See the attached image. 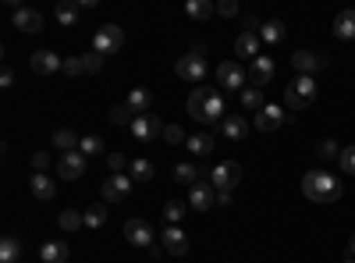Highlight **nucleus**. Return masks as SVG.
Masks as SVG:
<instances>
[{
  "instance_id": "obj_1",
  "label": "nucleus",
  "mask_w": 355,
  "mask_h": 263,
  "mask_svg": "<svg viewBox=\"0 0 355 263\" xmlns=\"http://www.w3.org/2000/svg\"><path fill=\"white\" fill-rule=\"evenodd\" d=\"M341 182L334 178L331 171H306L302 178V196L313 199V203H338L341 199Z\"/></svg>"
},
{
  "instance_id": "obj_2",
  "label": "nucleus",
  "mask_w": 355,
  "mask_h": 263,
  "mask_svg": "<svg viewBox=\"0 0 355 263\" xmlns=\"http://www.w3.org/2000/svg\"><path fill=\"white\" fill-rule=\"evenodd\" d=\"M313 100H316V78L313 75H299L291 85H284V107L291 114L295 110H306Z\"/></svg>"
},
{
  "instance_id": "obj_3",
  "label": "nucleus",
  "mask_w": 355,
  "mask_h": 263,
  "mask_svg": "<svg viewBox=\"0 0 355 263\" xmlns=\"http://www.w3.org/2000/svg\"><path fill=\"white\" fill-rule=\"evenodd\" d=\"M121 46H125V28L121 25H100L96 28V36H93V50L96 53L110 57V53H117Z\"/></svg>"
},
{
  "instance_id": "obj_4",
  "label": "nucleus",
  "mask_w": 355,
  "mask_h": 263,
  "mask_svg": "<svg viewBox=\"0 0 355 263\" xmlns=\"http://www.w3.org/2000/svg\"><path fill=\"white\" fill-rule=\"evenodd\" d=\"M125 239H128V246H135V249H153V246H157V231L150 228V221L132 217V221H125Z\"/></svg>"
},
{
  "instance_id": "obj_5",
  "label": "nucleus",
  "mask_w": 355,
  "mask_h": 263,
  "mask_svg": "<svg viewBox=\"0 0 355 263\" xmlns=\"http://www.w3.org/2000/svg\"><path fill=\"white\" fill-rule=\"evenodd\" d=\"M239 182H242V167L234 164V160H220L217 167H210V185L217 192H231Z\"/></svg>"
},
{
  "instance_id": "obj_6",
  "label": "nucleus",
  "mask_w": 355,
  "mask_h": 263,
  "mask_svg": "<svg viewBox=\"0 0 355 263\" xmlns=\"http://www.w3.org/2000/svg\"><path fill=\"white\" fill-rule=\"evenodd\" d=\"M174 75L182 78V82H192L199 85L206 78V61H202V53H185V57H178V65H174Z\"/></svg>"
},
{
  "instance_id": "obj_7",
  "label": "nucleus",
  "mask_w": 355,
  "mask_h": 263,
  "mask_svg": "<svg viewBox=\"0 0 355 263\" xmlns=\"http://www.w3.org/2000/svg\"><path fill=\"white\" fill-rule=\"evenodd\" d=\"M217 85L220 90H234V93H242L245 85H249V71L239 65V61H224L217 68Z\"/></svg>"
},
{
  "instance_id": "obj_8",
  "label": "nucleus",
  "mask_w": 355,
  "mask_h": 263,
  "mask_svg": "<svg viewBox=\"0 0 355 263\" xmlns=\"http://www.w3.org/2000/svg\"><path fill=\"white\" fill-rule=\"evenodd\" d=\"M128 132H132L139 142H153L157 135H164V125H160L157 114H139V118L128 125Z\"/></svg>"
},
{
  "instance_id": "obj_9",
  "label": "nucleus",
  "mask_w": 355,
  "mask_h": 263,
  "mask_svg": "<svg viewBox=\"0 0 355 263\" xmlns=\"http://www.w3.org/2000/svg\"><path fill=\"white\" fill-rule=\"evenodd\" d=\"M189 207L199 210V214L214 210V207H217V189H214L210 182H196V185L189 189Z\"/></svg>"
},
{
  "instance_id": "obj_10",
  "label": "nucleus",
  "mask_w": 355,
  "mask_h": 263,
  "mask_svg": "<svg viewBox=\"0 0 355 263\" xmlns=\"http://www.w3.org/2000/svg\"><path fill=\"white\" fill-rule=\"evenodd\" d=\"M100 192H103L107 203H121V199H128V196H132V174H125V171H121V174H110Z\"/></svg>"
},
{
  "instance_id": "obj_11",
  "label": "nucleus",
  "mask_w": 355,
  "mask_h": 263,
  "mask_svg": "<svg viewBox=\"0 0 355 263\" xmlns=\"http://www.w3.org/2000/svg\"><path fill=\"white\" fill-rule=\"evenodd\" d=\"M28 65H33L36 75H57V71H64V57H57L53 50H36L28 57Z\"/></svg>"
},
{
  "instance_id": "obj_12",
  "label": "nucleus",
  "mask_w": 355,
  "mask_h": 263,
  "mask_svg": "<svg viewBox=\"0 0 355 263\" xmlns=\"http://www.w3.org/2000/svg\"><path fill=\"white\" fill-rule=\"evenodd\" d=\"M160 242H164V249L171 253V256H189V235L178 224H167L164 231H160Z\"/></svg>"
},
{
  "instance_id": "obj_13",
  "label": "nucleus",
  "mask_w": 355,
  "mask_h": 263,
  "mask_svg": "<svg viewBox=\"0 0 355 263\" xmlns=\"http://www.w3.org/2000/svg\"><path fill=\"white\" fill-rule=\"evenodd\" d=\"M85 167H89V157H82L78 150H75V153H64L61 160H57V174H61L64 182H75V178H82V174H85Z\"/></svg>"
},
{
  "instance_id": "obj_14",
  "label": "nucleus",
  "mask_w": 355,
  "mask_h": 263,
  "mask_svg": "<svg viewBox=\"0 0 355 263\" xmlns=\"http://www.w3.org/2000/svg\"><path fill=\"white\" fill-rule=\"evenodd\" d=\"M291 65H295V71H299V75H313L320 68H327V57L316 53V50H295L291 53Z\"/></svg>"
},
{
  "instance_id": "obj_15",
  "label": "nucleus",
  "mask_w": 355,
  "mask_h": 263,
  "mask_svg": "<svg viewBox=\"0 0 355 263\" xmlns=\"http://www.w3.org/2000/svg\"><path fill=\"white\" fill-rule=\"evenodd\" d=\"M224 96H220V90H214V85H210V93H206V103H202V125H220L224 121Z\"/></svg>"
},
{
  "instance_id": "obj_16",
  "label": "nucleus",
  "mask_w": 355,
  "mask_h": 263,
  "mask_svg": "<svg viewBox=\"0 0 355 263\" xmlns=\"http://www.w3.org/2000/svg\"><path fill=\"white\" fill-rule=\"evenodd\" d=\"M274 78V57H266V53H259L256 61H249V85H263Z\"/></svg>"
},
{
  "instance_id": "obj_17",
  "label": "nucleus",
  "mask_w": 355,
  "mask_h": 263,
  "mask_svg": "<svg viewBox=\"0 0 355 263\" xmlns=\"http://www.w3.org/2000/svg\"><path fill=\"white\" fill-rule=\"evenodd\" d=\"M284 121H288V114H284L277 103H266V107L256 114V128H259V132H277Z\"/></svg>"
},
{
  "instance_id": "obj_18",
  "label": "nucleus",
  "mask_w": 355,
  "mask_h": 263,
  "mask_svg": "<svg viewBox=\"0 0 355 263\" xmlns=\"http://www.w3.org/2000/svg\"><path fill=\"white\" fill-rule=\"evenodd\" d=\"M28 189H33V196L43 199V203H50V199L57 196V185H53V178H50L46 171H33V178H28Z\"/></svg>"
},
{
  "instance_id": "obj_19",
  "label": "nucleus",
  "mask_w": 355,
  "mask_h": 263,
  "mask_svg": "<svg viewBox=\"0 0 355 263\" xmlns=\"http://www.w3.org/2000/svg\"><path fill=\"white\" fill-rule=\"evenodd\" d=\"M11 22H15V28H21V33H40L43 28V15L33 11V8H18L11 15Z\"/></svg>"
},
{
  "instance_id": "obj_20",
  "label": "nucleus",
  "mask_w": 355,
  "mask_h": 263,
  "mask_svg": "<svg viewBox=\"0 0 355 263\" xmlns=\"http://www.w3.org/2000/svg\"><path fill=\"white\" fill-rule=\"evenodd\" d=\"M220 135H224L227 142H242V139L249 135V125H245V118H239V114H227V118L220 121Z\"/></svg>"
},
{
  "instance_id": "obj_21",
  "label": "nucleus",
  "mask_w": 355,
  "mask_h": 263,
  "mask_svg": "<svg viewBox=\"0 0 355 263\" xmlns=\"http://www.w3.org/2000/svg\"><path fill=\"white\" fill-rule=\"evenodd\" d=\"M259 33H242L239 40H234V57H249V61H256L259 57Z\"/></svg>"
},
{
  "instance_id": "obj_22",
  "label": "nucleus",
  "mask_w": 355,
  "mask_h": 263,
  "mask_svg": "<svg viewBox=\"0 0 355 263\" xmlns=\"http://www.w3.org/2000/svg\"><path fill=\"white\" fill-rule=\"evenodd\" d=\"M68 256H71L68 242H43L40 246V260L43 263H68Z\"/></svg>"
},
{
  "instance_id": "obj_23",
  "label": "nucleus",
  "mask_w": 355,
  "mask_h": 263,
  "mask_svg": "<svg viewBox=\"0 0 355 263\" xmlns=\"http://www.w3.org/2000/svg\"><path fill=\"white\" fill-rule=\"evenodd\" d=\"M78 0H64V4H57L53 8V22L57 25H64V28H71V25H78Z\"/></svg>"
},
{
  "instance_id": "obj_24",
  "label": "nucleus",
  "mask_w": 355,
  "mask_h": 263,
  "mask_svg": "<svg viewBox=\"0 0 355 263\" xmlns=\"http://www.w3.org/2000/svg\"><path fill=\"white\" fill-rule=\"evenodd\" d=\"M189 150H192V157H210L214 153V146H217V139L210 135V132H196V135H189Z\"/></svg>"
},
{
  "instance_id": "obj_25",
  "label": "nucleus",
  "mask_w": 355,
  "mask_h": 263,
  "mask_svg": "<svg viewBox=\"0 0 355 263\" xmlns=\"http://www.w3.org/2000/svg\"><path fill=\"white\" fill-rule=\"evenodd\" d=\"M135 114H150V107H153V93L146 90V85H135V90L128 93V100H125Z\"/></svg>"
},
{
  "instance_id": "obj_26",
  "label": "nucleus",
  "mask_w": 355,
  "mask_h": 263,
  "mask_svg": "<svg viewBox=\"0 0 355 263\" xmlns=\"http://www.w3.org/2000/svg\"><path fill=\"white\" fill-rule=\"evenodd\" d=\"M50 146H53V150H61V157H64V153H75V150H78V146H82V139H78L75 132L61 128V132H53Z\"/></svg>"
},
{
  "instance_id": "obj_27",
  "label": "nucleus",
  "mask_w": 355,
  "mask_h": 263,
  "mask_svg": "<svg viewBox=\"0 0 355 263\" xmlns=\"http://www.w3.org/2000/svg\"><path fill=\"white\" fill-rule=\"evenodd\" d=\"M334 36L345 40V43L355 40V11H341V15L334 18Z\"/></svg>"
},
{
  "instance_id": "obj_28",
  "label": "nucleus",
  "mask_w": 355,
  "mask_h": 263,
  "mask_svg": "<svg viewBox=\"0 0 355 263\" xmlns=\"http://www.w3.org/2000/svg\"><path fill=\"white\" fill-rule=\"evenodd\" d=\"M185 15L196 18V22H206V18L217 15V4H214V0H189V4H185Z\"/></svg>"
},
{
  "instance_id": "obj_29",
  "label": "nucleus",
  "mask_w": 355,
  "mask_h": 263,
  "mask_svg": "<svg viewBox=\"0 0 355 263\" xmlns=\"http://www.w3.org/2000/svg\"><path fill=\"white\" fill-rule=\"evenodd\" d=\"M0 263H21V242L15 235L0 239Z\"/></svg>"
},
{
  "instance_id": "obj_30",
  "label": "nucleus",
  "mask_w": 355,
  "mask_h": 263,
  "mask_svg": "<svg viewBox=\"0 0 355 263\" xmlns=\"http://www.w3.org/2000/svg\"><path fill=\"white\" fill-rule=\"evenodd\" d=\"M128 174H132V182H150L153 174H157V167H153V160H132L128 164Z\"/></svg>"
},
{
  "instance_id": "obj_31",
  "label": "nucleus",
  "mask_w": 355,
  "mask_h": 263,
  "mask_svg": "<svg viewBox=\"0 0 355 263\" xmlns=\"http://www.w3.org/2000/svg\"><path fill=\"white\" fill-rule=\"evenodd\" d=\"M259 40L263 43H281L284 40V22H263L259 25Z\"/></svg>"
},
{
  "instance_id": "obj_32",
  "label": "nucleus",
  "mask_w": 355,
  "mask_h": 263,
  "mask_svg": "<svg viewBox=\"0 0 355 263\" xmlns=\"http://www.w3.org/2000/svg\"><path fill=\"white\" fill-rule=\"evenodd\" d=\"M239 96H242V107H245V110H256V114H259V110L266 107V103H263V90H259V85H249V90H242Z\"/></svg>"
},
{
  "instance_id": "obj_33",
  "label": "nucleus",
  "mask_w": 355,
  "mask_h": 263,
  "mask_svg": "<svg viewBox=\"0 0 355 263\" xmlns=\"http://www.w3.org/2000/svg\"><path fill=\"white\" fill-rule=\"evenodd\" d=\"M57 228H61V231H78V228H85V214H78V210H61V217H57Z\"/></svg>"
},
{
  "instance_id": "obj_34",
  "label": "nucleus",
  "mask_w": 355,
  "mask_h": 263,
  "mask_svg": "<svg viewBox=\"0 0 355 263\" xmlns=\"http://www.w3.org/2000/svg\"><path fill=\"white\" fill-rule=\"evenodd\" d=\"M185 210H189V203L185 199H167L164 203V217H167V224H178L185 217Z\"/></svg>"
},
{
  "instance_id": "obj_35",
  "label": "nucleus",
  "mask_w": 355,
  "mask_h": 263,
  "mask_svg": "<svg viewBox=\"0 0 355 263\" xmlns=\"http://www.w3.org/2000/svg\"><path fill=\"white\" fill-rule=\"evenodd\" d=\"M206 93H210V85H199V90H192V96H189V114H192V118L199 121L202 118V103H206Z\"/></svg>"
},
{
  "instance_id": "obj_36",
  "label": "nucleus",
  "mask_w": 355,
  "mask_h": 263,
  "mask_svg": "<svg viewBox=\"0 0 355 263\" xmlns=\"http://www.w3.org/2000/svg\"><path fill=\"white\" fill-rule=\"evenodd\" d=\"M107 224V207H103V203H93V207H89L85 210V228H103Z\"/></svg>"
},
{
  "instance_id": "obj_37",
  "label": "nucleus",
  "mask_w": 355,
  "mask_h": 263,
  "mask_svg": "<svg viewBox=\"0 0 355 263\" xmlns=\"http://www.w3.org/2000/svg\"><path fill=\"white\" fill-rule=\"evenodd\" d=\"M174 178L192 189V185L199 182V167H196V164H178V167H174Z\"/></svg>"
},
{
  "instance_id": "obj_38",
  "label": "nucleus",
  "mask_w": 355,
  "mask_h": 263,
  "mask_svg": "<svg viewBox=\"0 0 355 263\" xmlns=\"http://www.w3.org/2000/svg\"><path fill=\"white\" fill-rule=\"evenodd\" d=\"M78 153H82V157H100V153H103V139H100V135H82Z\"/></svg>"
},
{
  "instance_id": "obj_39",
  "label": "nucleus",
  "mask_w": 355,
  "mask_h": 263,
  "mask_svg": "<svg viewBox=\"0 0 355 263\" xmlns=\"http://www.w3.org/2000/svg\"><path fill=\"white\" fill-rule=\"evenodd\" d=\"M135 118H139V114H135L128 103H121V107H114V110H110V121H114V125H132Z\"/></svg>"
},
{
  "instance_id": "obj_40",
  "label": "nucleus",
  "mask_w": 355,
  "mask_h": 263,
  "mask_svg": "<svg viewBox=\"0 0 355 263\" xmlns=\"http://www.w3.org/2000/svg\"><path fill=\"white\" fill-rule=\"evenodd\" d=\"M164 139H167L171 146H185V142H189V135L182 132V125H167V128H164Z\"/></svg>"
},
{
  "instance_id": "obj_41",
  "label": "nucleus",
  "mask_w": 355,
  "mask_h": 263,
  "mask_svg": "<svg viewBox=\"0 0 355 263\" xmlns=\"http://www.w3.org/2000/svg\"><path fill=\"white\" fill-rule=\"evenodd\" d=\"M341 150H345V146H338L334 139H323V142H320V160H331V157H341Z\"/></svg>"
},
{
  "instance_id": "obj_42",
  "label": "nucleus",
  "mask_w": 355,
  "mask_h": 263,
  "mask_svg": "<svg viewBox=\"0 0 355 263\" xmlns=\"http://www.w3.org/2000/svg\"><path fill=\"white\" fill-rule=\"evenodd\" d=\"M82 71H85V57H64V75L68 78H75Z\"/></svg>"
},
{
  "instance_id": "obj_43",
  "label": "nucleus",
  "mask_w": 355,
  "mask_h": 263,
  "mask_svg": "<svg viewBox=\"0 0 355 263\" xmlns=\"http://www.w3.org/2000/svg\"><path fill=\"white\" fill-rule=\"evenodd\" d=\"M341 171H348V174H355V142L352 146H345V150H341Z\"/></svg>"
},
{
  "instance_id": "obj_44",
  "label": "nucleus",
  "mask_w": 355,
  "mask_h": 263,
  "mask_svg": "<svg viewBox=\"0 0 355 263\" xmlns=\"http://www.w3.org/2000/svg\"><path fill=\"white\" fill-rule=\"evenodd\" d=\"M100 68H103V53H96V50L85 53V75H96Z\"/></svg>"
},
{
  "instance_id": "obj_45",
  "label": "nucleus",
  "mask_w": 355,
  "mask_h": 263,
  "mask_svg": "<svg viewBox=\"0 0 355 263\" xmlns=\"http://www.w3.org/2000/svg\"><path fill=\"white\" fill-rule=\"evenodd\" d=\"M217 15H220V18H234V15H239V4H234V0H220Z\"/></svg>"
},
{
  "instance_id": "obj_46",
  "label": "nucleus",
  "mask_w": 355,
  "mask_h": 263,
  "mask_svg": "<svg viewBox=\"0 0 355 263\" xmlns=\"http://www.w3.org/2000/svg\"><path fill=\"white\" fill-rule=\"evenodd\" d=\"M107 164H110V171H114V174H121V171L128 167V160H125V153H110V157H107Z\"/></svg>"
},
{
  "instance_id": "obj_47",
  "label": "nucleus",
  "mask_w": 355,
  "mask_h": 263,
  "mask_svg": "<svg viewBox=\"0 0 355 263\" xmlns=\"http://www.w3.org/2000/svg\"><path fill=\"white\" fill-rule=\"evenodd\" d=\"M46 164H50V153H46V150H40V153L33 157V167H36V171H46Z\"/></svg>"
},
{
  "instance_id": "obj_48",
  "label": "nucleus",
  "mask_w": 355,
  "mask_h": 263,
  "mask_svg": "<svg viewBox=\"0 0 355 263\" xmlns=\"http://www.w3.org/2000/svg\"><path fill=\"white\" fill-rule=\"evenodd\" d=\"M11 85H15V71L4 68V71H0V90H11Z\"/></svg>"
},
{
  "instance_id": "obj_49",
  "label": "nucleus",
  "mask_w": 355,
  "mask_h": 263,
  "mask_svg": "<svg viewBox=\"0 0 355 263\" xmlns=\"http://www.w3.org/2000/svg\"><path fill=\"white\" fill-rule=\"evenodd\" d=\"M256 28H259V18L249 15V18H245V33H256Z\"/></svg>"
},
{
  "instance_id": "obj_50",
  "label": "nucleus",
  "mask_w": 355,
  "mask_h": 263,
  "mask_svg": "<svg viewBox=\"0 0 355 263\" xmlns=\"http://www.w3.org/2000/svg\"><path fill=\"white\" fill-rule=\"evenodd\" d=\"M217 207H231V192H217Z\"/></svg>"
},
{
  "instance_id": "obj_51",
  "label": "nucleus",
  "mask_w": 355,
  "mask_h": 263,
  "mask_svg": "<svg viewBox=\"0 0 355 263\" xmlns=\"http://www.w3.org/2000/svg\"><path fill=\"white\" fill-rule=\"evenodd\" d=\"M348 256H355V231L348 235Z\"/></svg>"
},
{
  "instance_id": "obj_52",
  "label": "nucleus",
  "mask_w": 355,
  "mask_h": 263,
  "mask_svg": "<svg viewBox=\"0 0 355 263\" xmlns=\"http://www.w3.org/2000/svg\"><path fill=\"white\" fill-rule=\"evenodd\" d=\"M341 263H355V256H348V260H341Z\"/></svg>"
}]
</instances>
